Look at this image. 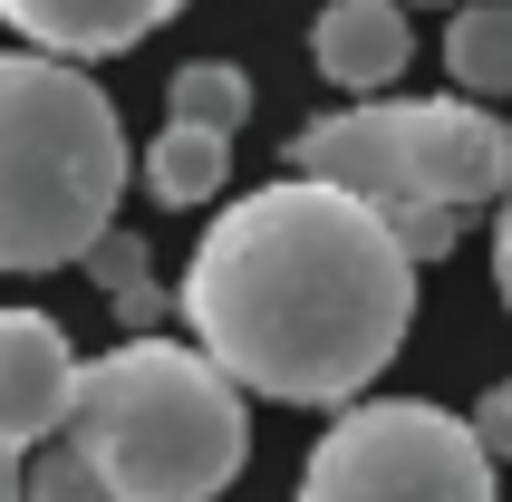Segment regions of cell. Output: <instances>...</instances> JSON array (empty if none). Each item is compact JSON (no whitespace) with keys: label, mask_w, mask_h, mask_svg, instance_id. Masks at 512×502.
<instances>
[{"label":"cell","mask_w":512,"mask_h":502,"mask_svg":"<svg viewBox=\"0 0 512 502\" xmlns=\"http://www.w3.org/2000/svg\"><path fill=\"white\" fill-rule=\"evenodd\" d=\"M310 58H319V78L339 87V97L368 107L377 87L406 78V58H416V20H406V0H329V10L310 20Z\"/></svg>","instance_id":"obj_7"},{"label":"cell","mask_w":512,"mask_h":502,"mask_svg":"<svg viewBox=\"0 0 512 502\" xmlns=\"http://www.w3.org/2000/svg\"><path fill=\"white\" fill-rule=\"evenodd\" d=\"M493 290H503V309H512V194L493 203Z\"/></svg>","instance_id":"obj_15"},{"label":"cell","mask_w":512,"mask_h":502,"mask_svg":"<svg viewBox=\"0 0 512 502\" xmlns=\"http://www.w3.org/2000/svg\"><path fill=\"white\" fill-rule=\"evenodd\" d=\"M116 97L68 58L0 49V271H68L116 232L126 194Z\"/></svg>","instance_id":"obj_2"},{"label":"cell","mask_w":512,"mask_h":502,"mask_svg":"<svg viewBox=\"0 0 512 502\" xmlns=\"http://www.w3.org/2000/svg\"><path fill=\"white\" fill-rule=\"evenodd\" d=\"M464 425H474V445H484L493 464H512V377H493V387L474 396V416H464Z\"/></svg>","instance_id":"obj_14"},{"label":"cell","mask_w":512,"mask_h":502,"mask_svg":"<svg viewBox=\"0 0 512 502\" xmlns=\"http://www.w3.org/2000/svg\"><path fill=\"white\" fill-rule=\"evenodd\" d=\"M68 445L116 502H213L252 454V406L184 338H126L78 367Z\"/></svg>","instance_id":"obj_3"},{"label":"cell","mask_w":512,"mask_h":502,"mask_svg":"<svg viewBox=\"0 0 512 502\" xmlns=\"http://www.w3.org/2000/svg\"><path fill=\"white\" fill-rule=\"evenodd\" d=\"M165 126H203V136H232L242 116H252V78L232 68V58H194V68H174L165 87Z\"/></svg>","instance_id":"obj_11"},{"label":"cell","mask_w":512,"mask_h":502,"mask_svg":"<svg viewBox=\"0 0 512 502\" xmlns=\"http://www.w3.org/2000/svg\"><path fill=\"white\" fill-rule=\"evenodd\" d=\"M290 174H319V184L377 203L397 223L406 261H435V251H455V223L474 203L512 194V136L474 97H368V107L310 116L290 136Z\"/></svg>","instance_id":"obj_4"},{"label":"cell","mask_w":512,"mask_h":502,"mask_svg":"<svg viewBox=\"0 0 512 502\" xmlns=\"http://www.w3.org/2000/svg\"><path fill=\"white\" fill-rule=\"evenodd\" d=\"M0 502H29V454L0 445Z\"/></svg>","instance_id":"obj_16"},{"label":"cell","mask_w":512,"mask_h":502,"mask_svg":"<svg viewBox=\"0 0 512 502\" xmlns=\"http://www.w3.org/2000/svg\"><path fill=\"white\" fill-rule=\"evenodd\" d=\"M29 502H116V493L97 483V464H87V454L58 435V445L29 454Z\"/></svg>","instance_id":"obj_13"},{"label":"cell","mask_w":512,"mask_h":502,"mask_svg":"<svg viewBox=\"0 0 512 502\" xmlns=\"http://www.w3.org/2000/svg\"><path fill=\"white\" fill-rule=\"evenodd\" d=\"M78 348L49 309H0V445H58L68 435V406H78Z\"/></svg>","instance_id":"obj_6"},{"label":"cell","mask_w":512,"mask_h":502,"mask_svg":"<svg viewBox=\"0 0 512 502\" xmlns=\"http://www.w3.org/2000/svg\"><path fill=\"white\" fill-rule=\"evenodd\" d=\"M232 174V136H203V126H165V136L145 145V194L165 203V213H194V203L223 194Z\"/></svg>","instance_id":"obj_10"},{"label":"cell","mask_w":512,"mask_h":502,"mask_svg":"<svg viewBox=\"0 0 512 502\" xmlns=\"http://www.w3.org/2000/svg\"><path fill=\"white\" fill-rule=\"evenodd\" d=\"M174 10H184V0H0V20L20 29L39 58H68V68L126 58L136 39H155Z\"/></svg>","instance_id":"obj_8"},{"label":"cell","mask_w":512,"mask_h":502,"mask_svg":"<svg viewBox=\"0 0 512 502\" xmlns=\"http://www.w3.org/2000/svg\"><path fill=\"white\" fill-rule=\"evenodd\" d=\"M445 78L474 107L512 97V0H464L455 20H445Z\"/></svg>","instance_id":"obj_9"},{"label":"cell","mask_w":512,"mask_h":502,"mask_svg":"<svg viewBox=\"0 0 512 502\" xmlns=\"http://www.w3.org/2000/svg\"><path fill=\"white\" fill-rule=\"evenodd\" d=\"M300 502H493V454L426 396L348 406L300 464Z\"/></svg>","instance_id":"obj_5"},{"label":"cell","mask_w":512,"mask_h":502,"mask_svg":"<svg viewBox=\"0 0 512 502\" xmlns=\"http://www.w3.org/2000/svg\"><path fill=\"white\" fill-rule=\"evenodd\" d=\"M174 309L242 396L348 416L368 377L406 348L416 261L377 203L339 194L319 174H281L213 213Z\"/></svg>","instance_id":"obj_1"},{"label":"cell","mask_w":512,"mask_h":502,"mask_svg":"<svg viewBox=\"0 0 512 502\" xmlns=\"http://www.w3.org/2000/svg\"><path fill=\"white\" fill-rule=\"evenodd\" d=\"M87 271H97V290L126 309V329H155V280H145V242L136 232H107V242L87 251Z\"/></svg>","instance_id":"obj_12"}]
</instances>
